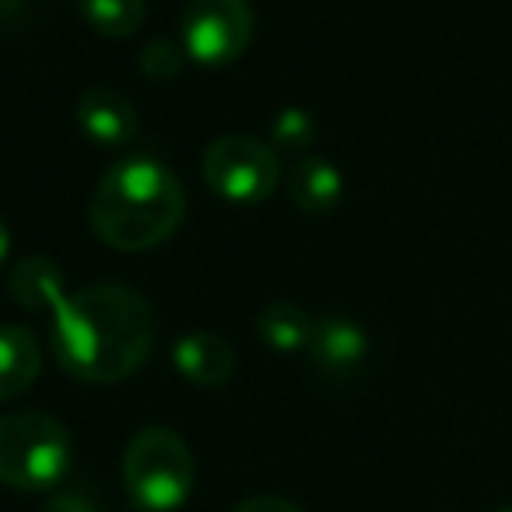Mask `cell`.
<instances>
[{
  "instance_id": "cell-11",
  "label": "cell",
  "mask_w": 512,
  "mask_h": 512,
  "mask_svg": "<svg viewBox=\"0 0 512 512\" xmlns=\"http://www.w3.org/2000/svg\"><path fill=\"white\" fill-rule=\"evenodd\" d=\"M43 351L25 327H0V400H11L36 383Z\"/></svg>"
},
{
  "instance_id": "cell-15",
  "label": "cell",
  "mask_w": 512,
  "mask_h": 512,
  "mask_svg": "<svg viewBox=\"0 0 512 512\" xmlns=\"http://www.w3.org/2000/svg\"><path fill=\"white\" fill-rule=\"evenodd\" d=\"M271 134H274V141H278V148H285V151H302V148H309V144H313V137H316V120L306 113V109L288 106L285 113L274 116Z\"/></svg>"
},
{
  "instance_id": "cell-3",
  "label": "cell",
  "mask_w": 512,
  "mask_h": 512,
  "mask_svg": "<svg viewBox=\"0 0 512 512\" xmlns=\"http://www.w3.org/2000/svg\"><path fill=\"white\" fill-rule=\"evenodd\" d=\"M74 446L53 414L18 411L0 418V484L15 491H46L67 477Z\"/></svg>"
},
{
  "instance_id": "cell-5",
  "label": "cell",
  "mask_w": 512,
  "mask_h": 512,
  "mask_svg": "<svg viewBox=\"0 0 512 512\" xmlns=\"http://www.w3.org/2000/svg\"><path fill=\"white\" fill-rule=\"evenodd\" d=\"M278 155L264 141L225 134L204 151V179L218 197L235 204H260L278 186Z\"/></svg>"
},
{
  "instance_id": "cell-14",
  "label": "cell",
  "mask_w": 512,
  "mask_h": 512,
  "mask_svg": "<svg viewBox=\"0 0 512 512\" xmlns=\"http://www.w3.org/2000/svg\"><path fill=\"white\" fill-rule=\"evenodd\" d=\"M81 15L99 36L127 39L141 29L144 0H81Z\"/></svg>"
},
{
  "instance_id": "cell-19",
  "label": "cell",
  "mask_w": 512,
  "mask_h": 512,
  "mask_svg": "<svg viewBox=\"0 0 512 512\" xmlns=\"http://www.w3.org/2000/svg\"><path fill=\"white\" fill-rule=\"evenodd\" d=\"M8 249H11V232H8V225H4V218H0V267L8 260Z\"/></svg>"
},
{
  "instance_id": "cell-16",
  "label": "cell",
  "mask_w": 512,
  "mask_h": 512,
  "mask_svg": "<svg viewBox=\"0 0 512 512\" xmlns=\"http://www.w3.org/2000/svg\"><path fill=\"white\" fill-rule=\"evenodd\" d=\"M141 71L144 78L151 81H172L179 71H183V50L176 43H165V39H155L141 50Z\"/></svg>"
},
{
  "instance_id": "cell-8",
  "label": "cell",
  "mask_w": 512,
  "mask_h": 512,
  "mask_svg": "<svg viewBox=\"0 0 512 512\" xmlns=\"http://www.w3.org/2000/svg\"><path fill=\"white\" fill-rule=\"evenodd\" d=\"M172 362H176L179 376L190 379L193 386L214 390V386H225L232 379L235 351L225 337L211 334V330H193V334H183L176 341Z\"/></svg>"
},
{
  "instance_id": "cell-4",
  "label": "cell",
  "mask_w": 512,
  "mask_h": 512,
  "mask_svg": "<svg viewBox=\"0 0 512 512\" xmlns=\"http://www.w3.org/2000/svg\"><path fill=\"white\" fill-rule=\"evenodd\" d=\"M197 467L193 453L172 428H144L123 453V484L137 509L172 512L190 498Z\"/></svg>"
},
{
  "instance_id": "cell-18",
  "label": "cell",
  "mask_w": 512,
  "mask_h": 512,
  "mask_svg": "<svg viewBox=\"0 0 512 512\" xmlns=\"http://www.w3.org/2000/svg\"><path fill=\"white\" fill-rule=\"evenodd\" d=\"M232 512H302L295 502H288V498H278V495H256V498H246V502H239Z\"/></svg>"
},
{
  "instance_id": "cell-20",
  "label": "cell",
  "mask_w": 512,
  "mask_h": 512,
  "mask_svg": "<svg viewBox=\"0 0 512 512\" xmlns=\"http://www.w3.org/2000/svg\"><path fill=\"white\" fill-rule=\"evenodd\" d=\"M498 512H512V505H505V509H498Z\"/></svg>"
},
{
  "instance_id": "cell-10",
  "label": "cell",
  "mask_w": 512,
  "mask_h": 512,
  "mask_svg": "<svg viewBox=\"0 0 512 512\" xmlns=\"http://www.w3.org/2000/svg\"><path fill=\"white\" fill-rule=\"evenodd\" d=\"M11 295H15V302L25 309H36V313L50 309V313H57V306L67 299L64 271H60L57 260H50V256H43V253L25 256L22 264L11 271Z\"/></svg>"
},
{
  "instance_id": "cell-6",
  "label": "cell",
  "mask_w": 512,
  "mask_h": 512,
  "mask_svg": "<svg viewBox=\"0 0 512 512\" xmlns=\"http://www.w3.org/2000/svg\"><path fill=\"white\" fill-rule=\"evenodd\" d=\"M253 39L249 0H190L183 11V50L207 67L232 64Z\"/></svg>"
},
{
  "instance_id": "cell-9",
  "label": "cell",
  "mask_w": 512,
  "mask_h": 512,
  "mask_svg": "<svg viewBox=\"0 0 512 512\" xmlns=\"http://www.w3.org/2000/svg\"><path fill=\"white\" fill-rule=\"evenodd\" d=\"M306 351L313 355L316 369L330 372V376H344V372H355L365 362L369 337L348 316H323V320H316L313 341H309Z\"/></svg>"
},
{
  "instance_id": "cell-12",
  "label": "cell",
  "mask_w": 512,
  "mask_h": 512,
  "mask_svg": "<svg viewBox=\"0 0 512 512\" xmlns=\"http://www.w3.org/2000/svg\"><path fill=\"white\" fill-rule=\"evenodd\" d=\"M344 179L327 158H302L292 172H288V193L292 200L309 214H323L341 200Z\"/></svg>"
},
{
  "instance_id": "cell-1",
  "label": "cell",
  "mask_w": 512,
  "mask_h": 512,
  "mask_svg": "<svg viewBox=\"0 0 512 512\" xmlns=\"http://www.w3.org/2000/svg\"><path fill=\"white\" fill-rule=\"evenodd\" d=\"M155 344V316L123 285H88L53 313V355L81 383H120L134 376Z\"/></svg>"
},
{
  "instance_id": "cell-17",
  "label": "cell",
  "mask_w": 512,
  "mask_h": 512,
  "mask_svg": "<svg viewBox=\"0 0 512 512\" xmlns=\"http://www.w3.org/2000/svg\"><path fill=\"white\" fill-rule=\"evenodd\" d=\"M46 512H102V505L95 502L92 491L78 488H60L57 495L46 502Z\"/></svg>"
},
{
  "instance_id": "cell-2",
  "label": "cell",
  "mask_w": 512,
  "mask_h": 512,
  "mask_svg": "<svg viewBox=\"0 0 512 512\" xmlns=\"http://www.w3.org/2000/svg\"><path fill=\"white\" fill-rule=\"evenodd\" d=\"M186 211L183 183L155 158H123L99 179L88 218L99 239L120 253H141L165 242Z\"/></svg>"
},
{
  "instance_id": "cell-7",
  "label": "cell",
  "mask_w": 512,
  "mask_h": 512,
  "mask_svg": "<svg viewBox=\"0 0 512 512\" xmlns=\"http://www.w3.org/2000/svg\"><path fill=\"white\" fill-rule=\"evenodd\" d=\"M78 127L95 144H127L137 134V113L123 92L109 85H92L78 102Z\"/></svg>"
},
{
  "instance_id": "cell-13",
  "label": "cell",
  "mask_w": 512,
  "mask_h": 512,
  "mask_svg": "<svg viewBox=\"0 0 512 512\" xmlns=\"http://www.w3.org/2000/svg\"><path fill=\"white\" fill-rule=\"evenodd\" d=\"M313 330L316 320L302 306H295V302H271V306H264L260 316H256L260 341L274 351H285V355L306 351L309 341H313Z\"/></svg>"
}]
</instances>
